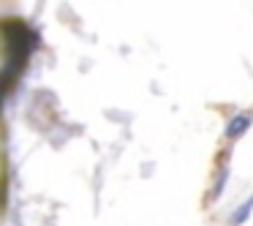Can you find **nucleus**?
<instances>
[{"label": "nucleus", "instance_id": "obj_1", "mask_svg": "<svg viewBox=\"0 0 253 226\" xmlns=\"http://www.w3.org/2000/svg\"><path fill=\"white\" fill-rule=\"evenodd\" d=\"M25 33H28V28L22 25V33H19V39H22ZM6 44H8V46H14V44H17V36H14V28H11V22H6ZM6 57H8V66H6V68H11V63H14V60H22V63H25V57H28V52H25V49H19V55H14V52H6Z\"/></svg>", "mask_w": 253, "mask_h": 226}, {"label": "nucleus", "instance_id": "obj_2", "mask_svg": "<svg viewBox=\"0 0 253 226\" xmlns=\"http://www.w3.org/2000/svg\"><path fill=\"white\" fill-rule=\"evenodd\" d=\"M248 126H251V117H248V115H240V117H234V120L229 123L226 134H229L231 139H237L240 134H245V131H248Z\"/></svg>", "mask_w": 253, "mask_h": 226}, {"label": "nucleus", "instance_id": "obj_3", "mask_svg": "<svg viewBox=\"0 0 253 226\" xmlns=\"http://www.w3.org/2000/svg\"><path fill=\"white\" fill-rule=\"evenodd\" d=\"M253 210V196H248V202L242 204V207H237V213H234V218H231V226H240L242 221L248 218V213Z\"/></svg>", "mask_w": 253, "mask_h": 226}]
</instances>
